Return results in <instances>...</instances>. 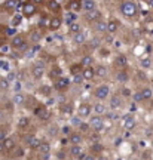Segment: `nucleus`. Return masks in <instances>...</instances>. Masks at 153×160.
<instances>
[{"mask_svg":"<svg viewBox=\"0 0 153 160\" xmlns=\"http://www.w3.org/2000/svg\"><path fill=\"white\" fill-rule=\"evenodd\" d=\"M120 11H122V14H123L125 17L131 18V17H134V15L137 14V6H135V3H132V2H123L122 6H120Z\"/></svg>","mask_w":153,"mask_h":160,"instance_id":"obj_1","label":"nucleus"},{"mask_svg":"<svg viewBox=\"0 0 153 160\" xmlns=\"http://www.w3.org/2000/svg\"><path fill=\"white\" fill-rule=\"evenodd\" d=\"M109 93H110V89H109V86L107 85H101V86H98L97 89H95V92H94V95H95V98H98V99H106L107 96H109Z\"/></svg>","mask_w":153,"mask_h":160,"instance_id":"obj_2","label":"nucleus"},{"mask_svg":"<svg viewBox=\"0 0 153 160\" xmlns=\"http://www.w3.org/2000/svg\"><path fill=\"white\" fill-rule=\"evenodd\" d=\"M89 127H92L95 132H100V130H103V127H104L103 117H100V116H95V117H92V119H91V123H89Z\"/></svg>","mask_w":153,"mask_h":160,"instance_id":"obj_3","label":"nucleus"},{"mask_svg":"<svg viewBox=\"0 0 153 160\" xmlns=\"http://www.w3.org/2000/svg\"><path fill=\"white\" fill-rule=\"evenodd\" d=\"M45 73V64L43 62H36L33 67H31V74L36 77V79H40Z\"/></svg>","mask_w":153,"mask_h":160,"instance_id":"obj_4","label":"nucleus"},{"mask_svg":"<svg viewBox=\"0 0 153 160\" xmlns=\"http://www.w3.org/2000/svg\"><path fill=\"white\" fill-rule=\"evenodd\" d=\"M100 17H101L100 11H97V9H91V11H86L85 20H86L88 22H94V21H97Z\"/></svg>","mask_w":153,"mask_h":160,"instance_id":"obj_5","label":"nucleus"},{"mask_svg":"<svg viewBox=\"0 0 153 160\" xmlns=\"http://www.w3.org/2000/svg\"><path fill=\"white\" fill-rule=\"evenodd\" d=\"M82 76H83V79H86V80H92L94 76H95V70H94L91 65H86V67L82 70Z\"/></svg>","mask_w":153,"mask_h":160,"instance_id":"obj_6","label":"nucleus"},{"mask_svg":"<svg viewBox=\"0 0 153 160\" xmlns=\"http://www.w3.org/2000/svg\"><path fill=\"white\" fill-rule=\"evenodd\" d=\"M110 108H111V110H119V108H122V98L117 96V95L111 96V98H110Z\"/></svg>","mask_w":153,"mask_h":160,"instance_id":"obj_7","label":"nucleus"},{"mask_svg":"<svg viewBox=\"0 0 153 160\" xmlns=\"http://www.w3.org/2000/svg\"><path fill=\"white\" fill-rule=\"evenodd\" d=\"M26 142H27V145L31 148V150H37V147H39V144H40V139H37L36 136H27L26 138Z\"/></svg>","mask_w":153,"mask_h":160,"instance_id":"obj_8","label":"nucleus"},{"mask_svg":"<svg viewBox=\"0 0 153 160\" xmlns=\"http://www.w3.org/2000/svg\"><path fill=\"white\" fill-rule=\"evenodd\" d=\"M94 28L98 33H104V31H107V22H104V21H101L98 18L97 21H94Z\"/></svg>","mask_w":153,"mask_h":160,"instance_id":"obj_9","label":"nucleus"},{"mask_svg":"<svg viewBox=\"0 0 153 160\" xmlns=\"http://www.w3.org/2000/svg\"><path fill=\"white\" fill-rule=\"evenodd\" d=\"M114 79H116V82H119V83H126L128 79H129V76H128L126 71L120 70V71H117V73L114 74Z\"/></svg>","mask_w":153,"mask_h":160,"instance_id":"obj_10","label":"nucleus"},{"mask_svg":"<svg viewBox=\"0 0 153 160\" xmlns=\"http://www.w3.org/2000/svg\"><path fill=\"white\" fill-rule=\"evenodd\" d=\"M89 114H91V105L89 104L79 105V117H88Z\"/></svg>","mask_w":153,"mask_h":160,"instance_id":"obj_11","label":"nucleus"},{"mask_svg":"<svg viewBox=\"0 0 153 160\" xmlns=\"http://www.w3.org/2000/svg\"><path fill=\"white\" fill-rule=\"evenodd\" d=\"M36 114H37V116H39V119H40V120H43V122H46V120L49 119V116H51V114H49V111H48L46 108H43V107H39V108L36 110Z\"/></svg>","mask_w":153,"mask_h":160,"instance_id":"obj_12","label":"nucleus"},{"mask_svg":"<svg viewBox=\"0 0 153 160\" xmlns=\"http://www.w3.org/2000/svg\"><path fill=\"white\" fill-rule=\"evenodd\" d=\"M123 127L126 130H131L135 127V120L131 117V116H125V120H123Z\"/></svg>","mask_w":153,"mask_h":160,"instance_id":"obj_13","label":"nucleus"},{"mask_svg":"<svg viewBox=\"0 0 153 160\" xmlns=\"http://www.w3.org/2000/svg\"><path fill=\"white\" fill-rule=\"evenodd\" d=\"M82 154V148L79 147V144H73L71 148H70V156L73 159H79V156Z\"/></svg>","mask_w":153,"mask_h":160,"instance_id":"obj_14","label":"nucleus"},{"mask_svg":"<svg viewBox=\"0 0 153 160\" xmlns=\"http://www.w3.org/2000/svg\"><path fill=\"white\" fill-rule=\"evenodd\" d=\"M117 28H119V21H109L107 22V31L110 33V34H114L116 31H117Z\"/></svg>","mask_w":153,"mask_h":160,"instance_id":"obj_15","label":"nucleus"},{"mask_svg":"<svg viewBox=\"0 0 153 160\" xmlns=\"http://www.w3.org/2000/svg\"><path fill=\"white\" fill-rule=\"evenodd\" d=\"M68 142H71V144H80L82 142V135L76 133V132H71L68 135Z\"/></svg>","mask_w":153,"mask_h":160,"instance_id":"obj_16","label":"nucleus"},{"mask_svg":"<svg viewBox=\"0 0 153 160\" xmlns=\"http://www.w3.org/2000/svg\"><path fill=\"white\" fill-rule=\"evenodd\" d=\"M34 12H36L34 5H31V3H26L24 5V15L26 17H31V15H34Z\"/></svg>","mask_w":153,"mask_h":160,"instance_id":"obj_17","label":"nucleus"},{"mask_svg":"<svg viewBox=\"0 0 153 160\" xmlns=\"http://www.w3.org/2000/svg\"><path fill=\"white\" fill-rule=\"evenodd\" d=\"M68 85H70V80L63 77V79H60V80L55 83V88H57V89H60V90H63V89L68 88Z\"/></svg>","mask_w":153,"mask_h":160,"instance_id":"obj_18","label":"nucleus"},{"mask_svg":"<svg viewBox=\"0 0 153 160\" xmlns=\"http://www.w3.org/2000/svg\"><path fill=\"white\" fill-rule=\"evenodd\" d=\"M114 62H116V65H119V67H126V65H128V58H126L125 55H119V56L114 58Z\"/></svg>","mask_w":153,"mask_h":160,"instance_id":"obj_19","label":"nucleus"},{"mask_svg":"<svg viewBox=\"0 0 153 160\" xmlns=\"http://www.w3.org/2000/svg\"><path fill=\"white\" fill-rule=\"evenodd\" d=\"M73 42H74L76 45H82V43L85 42V34H83L82 31L74 33V34H73Z\"/></svg>","mask_w":153,"mask_h":160,"instance_id":"obj_20","label":"nucleus"},{"mask_svg":"<svg viewBox=\"0 0 153 160\" xmlns=\"http://www.w3.org/2000/svg\"><path fill=\"white\" fill-rule=\"evenodd\" d=\"M60 108H61V113H63V114H68V116H70L71 111H73V105H71L70 102H64V104H61Z\"/></svg>","mask_w":153,"mask_h":160,"instance_id":"obj_21","label":"nucleus"},{"mask_svg":"<svg viewBox=\"0 0 153 160\" xmlns=\"http://www.w3.org/2000/svg\"><path fill=\"white\" fill-rule=\"evenodd\" d=\"M37 150H39L42 154H46V153H49V151H51V145H49L48 142H45V141H40V144H39Z\"/></svg>","mask_w":153,"mask_h":160,"instance_id":"obj_22","label":"nucleus"},{"mask_svg":"<svg viewBox=\"0 0 153 160\" xmlns=\"http://www.w3.org/2000/svg\"><path fill=\"white\" fill-rule=\"evenodd\" d=\"M2 142H3V147H5V150H8V151H9V150H12V148L15 147V141H14L12 138H5Z\"/></svg>","mask_w":153,"mask_h":160,"instance_id":"obj_23","label":"nucleus"},{"mask_svg":"<svg viewBox=\"0 0 153 160\" xmlns=\"http://www.w3.org/2000/svg\"><path fill=\"white\" fill-rule=\"evenodd\" d=\"M60 25H61V21L58 20V18H52V20H49V28L51 30H58L60 28Z\"/></svg>","mask_w":153,"mask_h":160,"instance_id":"obj_24","label":"nucleus"},{"mask_svg":"<svg viewBox=\"0 0 153 160\" xmlns=\"http://www.w3.org/2000/svg\"><path fill=\"white\" fill-rule=\"evenodd\" d=\"M94 111L97 114H106L107 108H106V105H103L101 102H98V104H94Z\"/></svg>","mask_w":153,"mask_h":160,"instance_id":"obj_25","label":"nucleus"},{"mask_svg":"<svg viewBox=\"0 0 153 160\" xmlns=\"http://www.w3.org/2000/svg\"><path fill=\"white\" fill-rule=\"evenodd\" d=\"M17 5H18L17 0H6V2H5V9H8V11H14V9L17 8Z\"/></svg>","mask_w":153,"mask_h":160,"instance_id":"obj_26","label":"nucleus"},{"mask_svg":"<svg viewBox=\"0 0 153 160\" xmlns=\"http://www.w3.org/2000/svg\"><path fill=\"white\" fill-rule=\"evenodd\" d=\"M23 42H24V37H23V36H15V37L12 39V48L18 49V46H21Z\"/></svg>","mask_w":153,"mask_h":160,"instance_id":"obj_27","label":"nucleus"},{"mask_svg":"<svg viewBox=\"0 0 153 160\" xmlns=\"http://www.w3.org/2000/svg\"><path fill=\"white\" fill-rule=\"evenodd\" d=\"M83 8H85V11L95 9V2L94 0H83Z\"/></svg>","mask_w":153,"mask_h":160,"instance_id":"obj_28","label":"nucleus"},{"mask_svg":"<svg viewBox=\"0 0 153 160\" xmlns=\"http://www.w3.org/2000/svg\"><path fill=\"white\" fill-rule=\"evenodd\" d=\"M28 123H30L28 117H20V120H18V127H20V129H24V127L28 126Z\"/></svg>","mask_w":153,"mask_h":160,"instance_id":"obj_29","label":"nucleus"},{"mask_svg":"<svg viewBox=\"0 0 153 160\" xmlns=\"http://www.w3.org/2000/svg\"><path fill=\"white\" fill-rule=\"evenodd\" d=\"M70 31L74 34V33H79V31H82V27H80V24L79 22H70Z\"/></svg>","mask_w":153,"mask_h":160,"instance_id":"obj_30","label":"nucleus"},{"mask_svg":"<svg viewBox=\"0 0 153 160\" xmlns=\"http://www.w3.org/2000/svg\"><path fill=\"white\" fill-rule=\"evenodd\" d=\"M14 104L23 105V104H24V95H23V93H15V96H14Z\"/></svg>","mask_w":153,"mask_h":160,"instance_id":"obj_31","label":"nucleus"},{"mask_svg":"<svg viewBox=\"0 0 153 160\" xmlns=\"http://www.w3.org/2000/svg\"><path fill=\"white\" fill-rule=\"evenodd\" d=\"M48 6H49V9H51V11H54V12L60 9V3L57 2V0H49V3H48Z\"/></svg>","mask_w":153,"mask_h":160,"instance_id":"obj_32","label":"nucleus"},{"mask_svg":"<svg viewBox=\"0 0 153 160\" xmlns=\"http://www.w3.org/2000/svg\"><path fill=\"white\" fill-rule=\"evenodd\" d=\"M95 74L100 76V77H106V76H107V68H106V67H98V68L95 70Z\"/></svg>","mask_w":153,"mask_h":160,"instance_id":"obj_33","label":"nucleus"},{"mask_svg":"<svg viewBox=\"0 0 153 160\" xmlns=\"http://www.w3.org/2000/svg\"><path fill=\"white\" fill-rule=\"evenodd\" d=\"M89 45H91V48L98 49V48H100V45H101V40H100L98 37H94V39L91 40V43H89Z\"/></svg>","mask_w":153,"mask_h":160,"instance_id":"obj_34","label":"nucleus"},{"mask_svg":"<svg viewBox=\"0 0 153 160\" xmlns=\"http://www.w3.org/2000/svg\"><path fill=\"white\" fill-rule=\"evenodd\" d=\"M70 8H71L73 11H79V9L82 8V3L79 2V0H71V5H70Z\"/></svg>","mask_w":153,"mask_h":160,"instance_id":"obj_35","label":"nucleus"},{"mask_svg":"<svg viewBox=\"0 0 153 160\" xmlns=\"http://www.w3.org/2000/svg\"><path fill=\"white\" fill-rule=\"evenodd\" d=\"M30 39H31V42H39V40L42 39V36H40L39 31H33V33L30 34Z\"/></svg>","mask_w":153,"mask_h":160,"instance_id":"obj_36","label":"nucleus"},{"mask_svg":"<svg viewBox=\"0 0 153 160\" xmlns=\"http://www.w3.org/2000/svg\"><path fill=\"white\" fill-rule=\"evenodd\" d=\"M39 92H40V93H43V95H46V96H48V95H51V92H52V89H51V88H49V86H42V88H40V89H39Z\"/></svg>","mask_w":153,"mask_h":160,"instance_id":"obj_37","label":"nucleus"},{"mask_svg":"<svg viewBox=\"0 0 153 160\" xmlns=\"http://www.w3.org/2000/svg\"><path fill=\"white\" fill-rule=\"evenodd\" d=\"M141 95H143V99H149L152 96V89H143Z\"/></svg>","mask_w":153,"mask_h":160,"instance_id":"obj_38","label":"nucleus"},{"mask_svg":"<svg viewBox=\"0 0 153 160\" xmlns=\"http://www.w3.org/2000/svg\"><path fill=\"white\" fill-rule=\"evenodd\" d=\"M120 93H122V96H125V98H129V96L132 95V93H131V89H129V88H122Z\"/></svg>","mask_w":153,"mask_h":160,"instance_id":"obj_39","label":"nucleus"},{"mask_svg":"<svg viewBox=\"0 0 153 160\" xmlns=\"http://www.w3.org/2000/svg\"><path fill=\"white\" fill-rule=\"evenodd\" d=\"M141 65H143L144 68H149V67L152 65V61H150V58H143V59H141Z\"/></svg>","mask_w":153,"mask_h":160,"instance_id":"obj_40","label":"nucleus"},{"mask_svg":"<svg viewBox=\"0 0 153 160\" xmlns=\"http://www.w3.org/2000/svg\"><path fill=\"white\" fill-rule=\"evenodd\" d=\"M57 133H58V126H57V125H52V126L49 127V135H51V136H55Z\"/></svg>","mask_w":153,"mask_h":160,"instance_id":"obj_41","label":"nucleus"},{"mask_svg":"<svg viewBox=\"0 0 153 160\" xmlns=\"http://www.w3.org/2000/svg\"><path fill=\"white\" fill-rule=\"evenodd\" d=\"M79 129H80L82 132H88V130H89V125H88V123L80 122V123H79Z\"/></svg>","mask_w":153,"mask_h":160,"instance_id":"obj_42","label":"nucleus"},{"mask_svg":"<svg viewBox=\"0 0 153 160\" xmlns=\"http://www.w3.org/2000/svg\"><path fill=\"white\" fill-rule=\"evenodd\" d=\"M8 86H9V80L0 79V88H2V89H8Z\"/></svg>","mask_w":153,"mask_h":160,"instance_id":"obj_43","label":"nucleus"},{"mask_svg":"<svg viewBox=\"0 0 153 160\" xmlns=\"http://www.w3.org/2000/svg\"><path fill=\"white\" fill-rule=\"evenodd\" d=\"M91 62H92V58H91V56H88V55H86V56H83L82 64H83L85 67H86V65H91Z\"/></svg>","mask_w":153,"mask_h":160,"instance_id":"obj_44","label":"nucleus"},{"mask_svg":"<svg viewBox=\"0 0 153 160\" xmlns=\"http://www.w3.org/2000/svg\"><path fill=\"white\" fill-rule=\"evenodd\" d=\"M82 80H83V76L76 73V74H74V83H76V85H80V83H82Z\"/></svg>","mask_w":153,"mask_h":160,"instance_id":"obj_45","label":"nucleus"},{"mask_svg":"<svg viewBox=\"0 0 153 160\" xmlns=\"http://www.w3.org/2000/svg\"><path fill=\"white\" fill-rule=\"evenodd\" d=\"M91 151H103V145H100V144H94V145H91Z\"/></svg>","mask_w":153,"mask_h":160,"instance_id":"obj_46","label":"nucleus"},{"mask_svg":"<svg viewBox=\"0 0 153 160\" xmlns=\"http://www.w3.org/2000/svg\"><path fill=\"white\" fill-rule=\"evenodd\" d=\"M49 25V20L48 18H42L40 22H39V27H48Z\"/></svg>","mask_w":153,"mask_h":160,"instance_id":"obj_47","label":"nucleus"},{"mask_svg":"<svg viewBox=\"0 0 153 160\" xmlns=\"http://www.w3.org/2000/svg\"><path fill=\"white\" fill-rule=\"evenodd\" d=\"M79 159H80V160H92L94 156H91V154H83V153H82V154L79 156Z\"/></svg>","mask_w":153,"mask_h":160,"instance_id":"obj_48","label":"nucleus"},{"mask_svg":"<svg viewBox=\"0 0 153 160\" xmlns=\"http://www.w3.org/2000/svg\"><path fill=\"white\" fill-rule=\"evenodd\" d=\"M61 132H63L64 135H70V133H71V127H70V126H64V127L61 129Z\"/></svg>","mask_w":153,"mask_h":160,"instance_id":"obj_49","label":"nucleus"},{"mask_svg":"<svg viewBox=\"0 0 153 160\" xmlns=\"http://www.w3.org/2000/svg\"><path fill=\"white\" fill-rule=\"evenodd\" d=\"M27 48H28V45H27L26 42H23L21 46H18V51H20V52H24V51H27Z\"/></svg>","mask_w":153,"mask_h":160,"instance_id":"obj_50","label":"nucleus"},{"mask_svg":"<svg viewBox=\"0 0 153 160\" xmlns=\"http://www.w3.org/2000/svg\"><path fill=\"white\" fill-rule=\"evenodd\" d=\"M55 76H61V70H60V68H54V70H52L51 77H55Z\"/></svg>","mask_w":153,"mask_h":160,"instance_id":"obj_51","label":"nucleus"},{"mask_svg":"<svg viewBox=\"0 0 153 160\" xmlns=\"http://www.w3.org/2000/svg\"><path fill=\"white\" fill-rule=\"evenodd\" d=\"M14 156H15V157H24V150H23V148H18Z\"/></svg>","mask_w":153,"mask_h":160,"instance_id":"obj_52","label":"nucleus"},{"mask_svg":"<svg viewBox=\"0 0 153 160\" xmlns=\"http://www.w3.org/2000/svg\"><path fill=\"white\" fill-rule=\"evenodd\" d=\"M134 99H135V101H143V95H141V92H137V93L134 95Z\"/></svg>","mask_w":153,"mask_h":160,"instance_id":"obj_53","label":"nucleus"},{"mask_svg":"<svg viewBox=\"0 0 153 160\" xmlns=\"http://www.w3.org/2000/svg\"><path fill=\"white\" fill-rule=\"evenodd\" d=\"M80 122H82V119H77V117H73V119H71V123H73L74 126H79Z\"/></svg>","mask_w":153,"mask_h":160,"instance_id":"obj_54","label":"nucleus"},{"mask_svg":"<svg viewBox=\"0 0 153 160\" xmlns=\"http://www.w3.org/2000/svg\"><path fill=\"white\" fill-rule=\"evenodd\" d=\"M77 68H80V65H73V67H71V73L76 74V73H77Z\"/></svg>","mask_w":153,"mask_h":160,"instance_id":"obj_55","label":"nucleus"},{"mask_svg":"<svg viewBox=\"0 0 153 160\" xmlns=\"http://www.w3.org/2000/svg\"><path fill=\"white\" fill-rule=\"evenodd\" d=\"M20 22H21V18H20V17H17V18H15V21H14V25H17V24H20Z\"/></svg>","mask_w":153,"mask_h":160,"instance_id":"obj_56","label":"nucleus"},{"mask_svg":"<svg viewBox=\"0 0 153 160\" xmlns=\"http://www.w3.org/2000/svg\"><path fill=\"white\" fill-rule=\"evenodd\" d=\"M5 151V147H3V142L0 141V153H3Z\"/></svg>","mask_w":153,"mask_h":160,"instance_id":"obj_57","label":"nucleus"},{"mask_svg":"<svg viewBox=\"0 0 153 160\" xmlns=\"http://www.w3.org/2000/svg\"><path fill=\"white\" fill-rule=\"evenodd\" d=\"M58 157H60V159H64V157H66V154H64V151H60V154H58Z\"/></svg>","mask_w":153,"mask_h":160,"instance_id":"obj_58","label":"nucleus"},{"mask_svg":"<svg viewBox=\"0 0 153 160\" xmlns=\"http://www.w3.org/2000/svg\"><path fill=\"white\" fill-rule=\"evenodd\" d=\"M33 3H37V5H40V3H43V0H33Z\"/></svg>","mask_w":153,"mask_h":160,"instance_id":"obj_59","label":"nucleus"},{"mask_svg":"<svg viewBox=\"0 0 153 160\" xmlns=\"http://www.w3.org/2000/svg\"><path fill=\"white\" fill-rule=\"evenodd\" d=\"M67 142H68V139H66V138H64V139H63V141H61V144H63V145H66V144H67Z\"/></svg>","mask_w":153,"mask_h":160,"instance_id":"obj_60","label":"nucleus"},{"mask_svg":"<svg viewBox=\"0 0 153 160\" xmlns=\"http://www.w3.org/2000/svg\"><path fill=\"white\" fill-rule=\"evenodd\" d=\"M147 3H149L150 6H153V0H147Z\"/></svg>","mask_w":153,"mask_h":160,"instance_id":"obj_61","label":"nucleus"},{"mask_svg":"<svg viewBox=\"0 0 153 160\" xmlns=\"http://www.w3.org/2000/svg\"><path fill=\"white\" fill-rule=\"evenodd\" d=\"M3 119V113H2V110H0V120Z\"/></svg>","mask_w":153,"mask_h":160,"instance_id":"obj_62","label":"nucleus"},{"mask_svg":"<svg viewBox=\"0 0 153 160\" xmlns=\"http://www.w3.org/2000/svg\"><path fill=\"white\" fill-rule=\"evenodd\" d=\"M2 31H3V27H2V25H0V33H2Z\"/></svg>","mask_w":153,"mask_h":160,"instance_id":"obj_63","label":"nucleus"}]
</instances>
